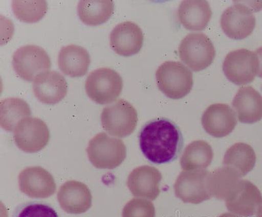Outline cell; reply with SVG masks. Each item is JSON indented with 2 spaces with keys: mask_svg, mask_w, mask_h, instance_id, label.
Here are the masks:
<instances>
[{
  "mask_svg": "<svg viewBox=\"0 0 262 217\" xmlns=\"http://www.w3.org/2000/svg\"><path fill=\"white\" fill-rule=\"evenodd\" d=\"M86 150L89 160L98 169H115L127 156V148L122 140L110 137L105 133L93 137Z\"/></svg>",
  "mask_w": 262,
  "mask_h": 217,
  "instance_id": "obj_3",
  "label": "cell"
},
{
  "mask_svg": "<svg viewBox=\"0 0 262 217\" xmlns=\"http://www.w3.org/2000/svg\"><path fill=\"white\" fill-rule=\"evenodd\" d=\"M60 207L70 214L85 213L92 205V194L86 184L76 181H67L58 190Z\"/></svg>",
  "mask_w": 262,
  "mask_h": 217,
  "instance_id": "obj_17",
  "label": "cell"
},
{
  "mask_svg": "<svg viewBox=\"0 0 262 217\" xmlns=\"http://www.w3.org/2000/svg\"><path fill=\"white\" fill-rule=\"evenodd\" d=\"M227 79L237 85H244L254 81L259 71V60L256 52L239 49L226 55L222 66Z\"/></svg>",
  "mask_w": 262,
  "mask_h": 217,
  "instance_id": "obj_7",
  "label": "cell"
},
{
  "mask_svg": "<svg viewBox=\"0 0 262 217\" xmlns=\"http://www.w3.org/2000/svg\"><path fill=\"white\" fill-rule=\"evenodd\" d=\"M209 172L207 170L183 171L174 185V193L184 203L199 204L211 198L207 187Z\"/></svg>",
  "mask_w": 262,
  "mask_h": 217,
  "instance_id": "obj_10",
  "label": "cell"
},
{
  "mask_svg": "<svg viewBox=\"0 0 262 217\" xmlns=\"http://www.w3.org/2000/svg\"><path fill=\"white\" fill-rule=\"evenodd\" d=\"M227 209L239 216L256 214L262 206V195L251 182L241 180L235 191L225 200Z\"/></svg>",
  "mask_w": 262,
  "mask_h": 217,
  "instance_id": "obj_12",
  "label": "cell"
},
{
  "mask_svg": "<svg viewBox=\"0 0 262 217\" xmlns=\"http://www.w3.org/2000/svg\"><path fill=\"white\" fill-rule=\"evenodd\" d=\"M232 106L240 122L254 123L262 119V95L251 86H245L238 90Z\"/></svg>",
  "mask_w": 262,
  "mask_h": 217,
  "instance_id": "obj_19",
  "label": "cell"
},
{
  "mask_svg": "<svg viewBox=\"0 0 262 217\" xmlns=\"http://www.w3.org/2000/svg\"><path fill=\"white\" fill-rule=\"evenodd\" d=\"M213 156L212 147L207 142L193 141L185 148L180 165L184 171L204 169L211 164Z\"/></svg>",
  "mask_w": 262,
  "mask_h": 217,
  "instance_id": "obj_23",
  "label": "cell"
},
{
  "mask_svg": "<svg viewBox=\"0 0 262 217\" xmlns=\"http://www.w3.org/2000/svg\"><path fill=\"white\" fill-rule=\"evenodd\" d=\"M183 136L172 121L158 118L148 121L139 134L140 149L149 162L164 164L176 160L183 147Z\"/></svg>",
  "mask_w": 262,
  "mask_h": 217,
  "instance_id": "obj_1",
  "label": "cell"
},
{
  "mask_svg": "<svg viewBox=\"0 0 262 217\" xmlns=\"http://www.w3.org/2000/svg\"><path fill=\"white\" fill-rule=\"evenodd\" d=\"M123 79L114 69L100 68L91 72L86 79V94L99 104L112 103L122 92Z\"/></svg>",
  "mask_w": 262,
  "mask_h": 217,
  "instance_id": "obj_4",
  "label": "cell"
},
{
  "mask_svg": "<svg viewBox=\"0 0 262 217\" xmlns=\"http://www.w3.org/2000/svg\"><path fill=\"white\" fill-rule=\"evenodd\" d=\"M212 15L211 8L205 0H186L178 9L180 23L185 29L193 31L205 30Z\"/></svg>",
  "mask_w": 262,
  "mask_h": 217,
  "instance_id": "obj_20",
  "label": "cell"
},
{
  "mask_svg": "<svg viewBox=\"0 0 262 217\" xmlns=\"http://www.w3.org/2000/svg\"><path fill=\"white\" fill-rule=\"evenodd\" d=\"M256 53L259 60V71L258 76L262 78V47L256 50Z\"/></svg>",
  "mask_w": 262,
  "mask_h": 217,
  "instance_id": "obj_30",
  "label": "cell"
},
{
  "mask_svg": "<svg viewBox=\"0 0 262 217\" xmlns=\"http://www.w3.org/2000/svg\"><path fill=\"white\" fill-rule=\"evenodd\" d=\"M256 162V153L252 147L243 142H238L226 151L223 165L233 168L243 177L254 169Z\"/></svg>",
  "mask_w": 262,
  "mask_h": 217,
  "instance_id": "obj_25",
  "label": "cell"
},
{
  "mask_svg": "<svg viewBox=\"0 0 262 217\" xmlns=\"http://www.w3.org/2000/svg\"><path fill=\"white\" fill-rule=\"evenodd\" d=\"M179 51L182 61L195 72L209 67L216 56L211 39L203 33L187 35L180 42Z\"/></svg>",
  "mask_w": 262,
  "mask_h": 217,
  "instance_id": "obj_5",
  "label": "cell"
},
{
  "mask_svg": "<svg viewBox=\"0 0 262 217\" xmlns=\"http://www.w3.org/2000/svg\"><path fill=\"white\" fill-rule=\"evenodd\" d=\"M144 35L135 23L126 21L114 28L110 36V43L115 52L124 57L137 54L142 49Z\"/></svg>",
  "mask_w": 262,
  "mask_h": 217,
  "instance_id": "obj_16",
  "label": "cell"
},
{
  "mask_svg": "<svg viewBox=\"0 0 262 217\" xmlns=\"http://www.w3.org/2000/svg\"><path fill=\"white\" fill-rule=\"evenodd\" d=\"M14 70L20 78L34 81L39 74L49 71L50 57L40 47L27 45L21 47L14 53L12 60Z\"/></svg>",
  "mask_w": 262,
  "mask_h": 217,
  "instance_id": "obj_8",
  "label": "cell"
},
{
  "mask_svg": "<svg viewBox=\"0 0 262 217\" xmlns=\"http://www.w3.org/2000/svg\"><path fill=\"white\" fill-rule=\"evenodd\" d=\"M18 185L27 197L39 199L51 197L57 189L52 175L41 167L26 168L18 176Z\"/></svg>",
  "mask_w": 262,
  "mask_h": 217,
  "instance_id": "obj_13",
  "label": "cell"
},
{
  "mask_svg": "<svg viewBox=\"0 0 262 217\" xmlns=\"http://www.w3.org/2000/svg\"><path fill=\"white\" fill-rule=\"evenodd\" d=\"M156 78L161 92L171 99L186 97L193 85L192 72L180 62L163 63L156 71Z\"/></svg>",
  "mask_w": 262,
  "mask_h": 217,
  "instance_id": "obj_2",
  "label": "cell"
},
{
  "mask_svg": "<svg viewBox=\"0 0 262 217\" xmlns=\"http://www.w3.org/2000/svg\"><path fill=\"white\" fill-rule=\"evenodd\" d=\"M58 66L65 75L78 78L85 75L91 64L90 53L81 46L62 47L58 54Z\"/></svg>",
  "mask_w": 262,
  "mask_h": 217,
  "instance_id": "obj_21",
  "label": "cell"
},
{
  "mask_svg": "<svg viewBox=\"0 0 262 217\" xmlns=\"http://www.w3.org/2000/svg\"><path fill=\"white\" fill-rule=\"evenodd\" d=\"M161 180L162 175L157 168L143 165L133 170L127 184L134 197L153 201L160 195Z\"/></svg>",
  "mask_w": 262,
  "mask_h": 217,
  "instance_id": "obj_15",
  "label": "cell"
},
{
  "mask_svg": "<svg viewBox=\"0 0 262 217\" xmlns=\"http://www.w3.org/2000/svg\"><path fill=\"white\" fill-rule=\"evenodd\" d=\"M13 138L20 150L36 153L48 144L50 132L48 125L40 119L27 117L18 121L13 131Z\"/></svg>",
  "mask_w": 262,
  "mask_h": 217,
  "instance_id": "obj_9",
  "label": "cell"
},
{
  "mask_svg": "<svg viewBox=\"0 0 262 217\" xmlns=\"http://www.w3.org/2000/svg\"><path fill=\"white\" fill-rule=\"evenodd\" d=\"M30 115L31 110L24 100L12 97L1 101L0 124L7 132H13L18 121Z\"/></svg>",
  "mask_w": 262,
  "mask_h": 217,
  "instance_id": "obj_26",
  "label": "cell"
},
{
  "mask_svg": "<svg viewBox=\"0 0 262 217\" xmlns=\"http://www.w3.org/2000/svg\"><path fill=\"white\" fill-rule=\"evenodd\" d=\"M156 209L150 201L133 198L125 205L122 217H155Z\"/></svg>",
  "mask_w": 262,
  "mask_h": 217,
  "instance_id": "obj_29",
  "label": "cell"
},
{
  "mask_svg": "<svg viewBox=\"0 0 262 217\" xmlns=\"http://www.w3.org/2000/svg\"><path fill=\"white\" fill-rule=\"evenodd\" d=\"M242 178L233 168L224 166L209 172L207 190L211 197L226 200L235 191Z\"/></svg>",
  "mask_w": 262,
  "mask_h": 217,
  "instance_id": "obj_22",
  "label": "cell"
},
{
  "mask_svg": "<svg viewBox=\"0 0 262 217\" xmlns=\"http://www.w3.org/2000/svg\"><path fill=\"white\" fill-rule=\"evenodd\" d=\"M12 9L15 17L23 22L36 23L46 15L48 11V3L44 0L23 1L14 0Z\"/></svg>",
  "mask_w": 262,
  "mask_h": 217,
  "instance_id": "obj_27",
  "label": "cell"
},
{
  "mask_svg": "<svg viewBox=\"0 0 262 217\" xmlns=\"http://www.w3.org/2000/svg\"><path fill=\"white\" fill-rule=\"evenodd\" d=\"M256 215V217H262V206L258 209Z\"/></svg>",
  "mask_w": 262,
  "mask_h": 217,
  "instance_id": "obj_32",
  "label": "cell"
},
{
  "mask_svg": "<svg viewBox=\"0 0 262 217\" xmlns=\"http://www.w3.org/2000/svg\"><path fill=\"white\" fill-rule=\"evenodd\" d=\"M222 29L229 38L243 39L254 31L256 17L251 8L239 2H235L224 11L221 18Z\"/></svg>",
  "mask_w": 262,
  "mask_h": 217,
  "instance_id": "obj_11",
  "label": "cell"
},
{
  "mask_svg": "<svg viewBox=\"0 0 262 217\" xmlns=\"http://www.w3.org/2000/svg\"><path fill=\"white\" fill-rule=\"evenodd\" d=\"M101 123L104 129L112 136L127 137L137 127V110L127 100L119 99L103 109Z\"/></svg>",
  "mask_w": 262,
  "mask_h": 217,
  "instance_id": "obj_6",
  "label": "cell"
},
{
  "mask_svg": "<svg viewBox=\"0 0 262 217\" xmlns=\"http://www.w3.org/2000/svg\"><path fill=\"white\" fill-rule=\"evenodd\" d=\"M219 217H241L239 216L235 215L233 213H226L221 214V216Z\"/></svg>",
  "mask_w": 262,
  "mask_h": 217,
  "instance_id": "obj_31",
  "label": "cell"
},
{
  "mask_svg": "<svg viewBox=\"0 0 262 217\" xmlns=\"http://www.w3.org/2000/svg\"><path fill=\"white\" fill-rule=\"evenodd\" d=\"M12 217H59L51 205L44 202H29L18 205Z\"/></svg>",
  "mask_w": 262,
  "mask_h": 217,
  "instance_id": "obj_28",
  "label": "cell"
},
{
  "mask_svg": "<svg viewBox=\"0 0 262 217\" xmlns=\"http://www.w3.org/2000/svg\"><path fill=\"white\" fill-rule=\"evenodd\" d=\"M114 4L111 0H82L78 5V14L86 25L97 26L106 23L113 15Z\"/></svg>",
  "mask_w": 262,
  "mask_h": 217,
  "instance_id": "obj_24",
  "label": "cell"
},
{
  "mask_svg": "<svg viewBox=\"0 0 262 217\" xmlns=\"http://www.w3.org/2000/svg\"><path fill=\"white\" fill-rule=\"evenodd\" d=\"M33 92L42 103L49 105L57 104L67 94V81L59 72L54 71L46 72L35 78Z\"/></svg>",
  "mask_w": 262,
  "mask_h": 217,
  "instance_id": "obj_18",
  "label": "cell"
},
{
  "mask_svg": "<svg viewBox=\"0 0 262 217\" xmlns=\"http://www.w3.org/2000/svg\"><path fill=\"white\" fill-rule=\"evenodd\" d=\"M201 123L208 134L216 138H222L235 129L237 124V116L228 104H213L205 110Z\"/></svg>",
  "mask_w": 262,
  "mask_h": 217,
  "instance_id": "obj_14",
  "label": "cell"
}]
</instances>
